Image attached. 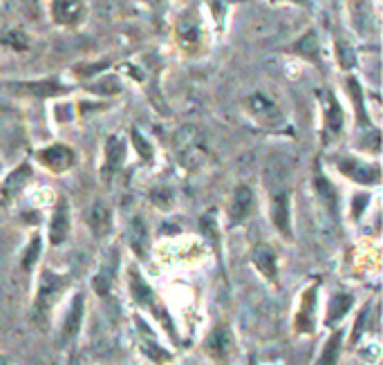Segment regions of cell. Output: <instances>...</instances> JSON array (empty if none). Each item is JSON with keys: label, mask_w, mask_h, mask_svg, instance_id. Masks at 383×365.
<instances>
[{"label": "cell", "mask_w": 383, "mask_h": 365, "mask_svg": "<svg viewBox=\"0 0 383 365\" xmlns=\"http://www.w3.org/2000/svg\"><path fill=\"white\" fill-rule=\"evenodd\" d=\"M128 292H130V299L135 301L141 310H146L152 319L159 323V328L168 334V339L173 341L175 345H179V332H177V325L173 321V316L168 314L164 301L159 299L155 287H152L143 274L139 271L137 267H130L128 269Z\"/></svg>", "instance_id": "cell-1"}, {"label": "cell", "mask_w": 383, "mask_h": 365, "mask_svg": "<svg viewBox=\"0 0 383 365\" xmlns=\"http://www.w3.org/2000/svg\"><path fill=\"white\" fill-rule=\"evenodd\" d=\"M242 108L256 128L271 132V134H292L287 112L283 110V105L276 101V97H271L269 92L256 90L251 94H247V97L242 99Z\"/></svg>", "instance_id": "cell-2"}, {"label": "cell", "mask_w": 383, "mask_h": 365, "mask_svg": "<svg viewBox=\"0 0 383 365\" xmlns=\"http://www.w3.org/2000/svg\"><path fill=\"white\" fill-rule=\"evenodd\" d=\"M3 88L16 99H30V101H50V99H65L79 85L63 81L59 74L38 76V79H16L5 81Z\"/></svg>", "instance_id": "cell-3"}, {"label": "cell", "mask_w": 383, "mask_h": 365, "mask_svg": "<svg viewBox=\"0 0 383 365\" xmlns=\"http://www.w3.org/2000/svg\"><path fill=\"white\" fill-rule=\"evenodd\" d=\"M173 38H175L177 50L184 56H188V59H199V56L206 54L208 32H206L204 18L199 14L197 7H188L177 16Z\"/></svg>", "instance_id": "cell-4"}, {"label": "cell", "mask_w": 383, "mask_h": 365, "mask_svg": "<svg viewBox=\"0 0 383 365\" xmlns=\"http://www.w3.org/2000/svg\"><path fill=\"white\" fill-rule=\"evenodd\" d=\"M316 99H319V108H321V130H319V141L321 148L328 150L337 143L343 132H346V108L339 99V94L332 88H323L316 92Z\"/></svg>", "instance_id": "cell-5"}, {"label": "cell", "mask_w": 383, "mask_h": 365, "mask_svg": "<svg viewBox=\"0 0 383 365\" xmlns=\"http://www.w3.org/2000/svg\"><path fill=\"white\" fill-rule=\"evenodd\" d=\"M70 278L65 274H56L52 269H43L41 276H38V285H36V294L32 301V321L36 325H45L50 314L54 310V305L59 303V299L63 296V292L68 290Z\"/></svg>", "instance_id": "cell-6"}, {"label": "cell", "mask_w": 383, "mask_h": 365, "mask_svg": "<svg viewBox=\"0 0 383 365\" xmlns=\"http://www.w3.org/2000/svg\"><path fill=\"white\" fill-rule=\"evenodd\" d=\"M292 202H294L292 186L287 184L283 177H276L274 181L267 179V213H269L271 226L287 240V242L294 240Z\"/></svg>", "instance_id": "cell-7"}, {"label": "cell", "mask_w": 383, "mask_h": 365, "mask_svg": "<svg viewBox=\"0 0 383 365\" xmlns=\"http://www.w3.org/2000/svg\"><path fill=\"white\" fill-rule=\"evenodd\" d=\"M330 161L341 177L350 179L361 188H377L381 184V164L377 159L370 161L352 152H339V155H330Z\"/></svg>", "instance_id": "cell-8"}, {"label": "cell", "mask_w": 383, "mask_h": 365, "mask_svg": "<svg viewBox=\"0 0 383 365\" xmlns=\"http://www.w3.org/2000/svg\"><path fill=\"white\" fill-rule=\"evenodd\" d=\"M130 146L128 139L119 132H112L103 141L101 164H99V179L103 186H110L114 179L121 175V170L128 164Z\"/></svg>", "instance_id": "cell-9"}, {"label": "cell", "mask_w": 383, "mask_h": 365, "mask_svg": "<svg viewBox=\"0 0 383 365\" xmlns=\"http://www.w3.org/2000/svg\"><path fill=\"white\" fill-rule=\"evenodd\" d=\"M175 155L184 170H202L208 164V148L195 128H179L175 134Z\"/></svg>", "instance_id": "cell-10"}, {"label": "cell", "mask_w": 383, "mask_h": 365, "mask_svg": "<svg viewBox=\"0 0 383 365\" xmlns=\"http://www.w3.org/2000/svg\"><path fill=\"white\" fill-rule=\"evenodd\" d=\"M34 161L50 175H68L79 166V152L65 141H52L34 150Z\"/></svg>", "instance_id": "cell-11"}, {"label": "cell", "mask_w": 383, "mask_h": 365, "mask_svg": "<svg viewBox=\"0 0 383 365\" xmlns=\"http://www.w3.org/2000/svg\"><path fill=\"white\" fill-rule=\"evenodd\" d=\"M312 190H314V199L319 202V206L325 211V215H328L332 222H337L339 208H341L339 190H337V186H334L332 177L325 172L321 157H316L314 166H312Z\"/></svg>", "instance_id": "cell-12"}, {"label": "cell", "mask_w": 383, "mask_h": 365, "mask_svg": "<svg viewBox=\"0 0 383 365\" xmlns=\"http://www.w3.org/2000/svg\"><path fill=\"white\" fill-rule=\"evenodd\" d=\"M34 181V164L32 159H21L0 177V208L14 204L21 197L27 186Z\"/></svg>", "instance_id": "cell-13"}, {"label": "cell", "mask_w": 383, "mask_h": 365, "mask_svg": "<svg viewBox=\"0 0 383 365\" xmlns=\"http://www.w3.org/2000/svg\"><path fill=\"white\" fill-rule=\"evenodd\" d=\"M72 235V206L68 195H59L50 211V224H47V242L52 247H63Z\"/></svg>", "instance_id": "cell-14"}, {"label": "cell", "mask_w": 383, "mask_h": 365, "mask_svg": "<svg viewBox=\"0 0 383 365\" xmlns=\"http://www.w3.org/2000/svg\"><path fill=\"white\" fill-rule=\"evenodd\" d=\"M50 21L63 30H76L88 18V0H50Z\"/></svg>", "instance_id": "cell-15"}, {"label": "cell", "mask_w": 383, "mask_h": 365, "mask_svg": "<svg viewBox=\"0 0 383 365\" xmlns=\"http://www.w3.org/2000/svg\"><path fill=\"white\" fill-rule=\"evenodd\" d=\"M256 208V190L251 184L240 181L235 184L231 190V197H229V206H226V226L233 229L238 224L247 222V217L253 213Z\"/></svg>", "instance_id": "cell-16"}, {"label": "cell", "mask_w": 383, "mask_h": 365, "mask_svg": "<svg viewBox=\"0 0 383 365\" xmlns=\"http://www.w3.org/2000/svg\"><path fill=\"white\" fill-rule=\"evenodd\" d=\"M285 54L296 56V59H303L312 63L314 67L323 70V41H321V34L316 27H308L292 45L285 47Z\"/></svg>", "instance_id": "cell-17"}, {"label": "cell", "mask_w": 383, "mask_h": 365, "mask_svg": "<svg viewBox=\"0 0 383 365\" xmlns=\"http://www.w3.org/2000/svg\"><path fill=\"white\" fill-rule=\"evenodd\" d=\"M343 88L348 92V99L352 101V110H354V126L357 130H370L375 128L370 117V110H368V94L363 83L359 81V76L348 74L346 81H343Z\"/></svg>", "instance_id": "cell-18"}, {"label": "cell", "mask_w": 383, "mask_h": 365, "mask_svg": "<svg viewBox=\"0 0 383 365\" xmlns=\"http://www.w3.org/2000/svg\"><path fill=\"white\" fill-rule=\"evenodd\" d=\"M319 287L321 281H316L314 285L305 287V292L301 294L299 310L294 314V328L299 334H314L316 330V305H319Z\"/></svg>", "instance_id": "cell-19"}, {"label": "cell", "mask_w": 383, "mask_h": 365, "mask_svg": "<svg viewBox=\"0 0 383 365\" xmlns=\"http://www.w3.org/2000/svg\"><path fill=\"white\" fill-rule=\"evenodd\" d=\"M119 260H121L119 247H110L103 256L99 271L92 278V290L97 296H101V299H105V296L112 292V285L117 281V271H119Z\"/></svg>", "instance_id": "cell-20"}, {"label": "cell", "mask_w": 383, "mask_h": 365, "mask_svg": "<svg viewBox=\"0 0 383 365\" xmlns=\"http://www.w3.org/2000/svg\"><path fill=\"white\" fill-rule=\"evenodd\" d=\"M251 265L258 274H260L267 283L271 285H278L280 283V267H278V251L267 244V242H260L253 247L251 251Z\"/></svg>", "instance_id": "cell-21"}, {"label": "cell", "mask_w": 383, "mask_h": 365, "mask_svg": "<svg viewBox=\"0 0 383 365\" xmlns=\"http://www.w3.org/2000/svg\"><path fill=\"white\" fill-rule=\"evenodd\" d=\"M348 16H350V27L352 32L368 38L372 32H375V5L372 0H348Z\"/></svg>", "instance_id": "cell-22"}, {"label": "cell", "mask_w": 383, "mask_h": 365, "mask_svg": "<svg viewBox=\"0 0 383 365\" xmlns=\"http://www.w3.org/2000/svg\"><path fill=\"white\" fill-rule=\"evenodd\" d=\"M204 350L215 363H226L233 352V332L226 323L215 325L204 341Z\"/></svg>", "instance_id": "cell-23"}, {"label": "cell", "mask_w": 383, "mask_h": 365, "mask_svg": "<svg viewBox=\"0 0 383 365\" xmlns=\"http://www.w3.org/2000/svg\"><path fill=\"white\" fill-rule=\"evenodd\" d=\"M85 92H90L92 97L97 99H112V97H119L123 92V83H121V76L119 74H112L110 70L103 72L99 76H94L92 81L79 85Z\"/></svg>", "instance_id": "cell-24"}, {"label": "cell", "mask_w": 383, "mask_h": 365, "mask_svg": "<svg viewBox=\"0 0 383 365\" xmlns=\"http://www.w3.org/2000/svg\"><path fill=\"white\" fill-rule=\"evenodd\" d=\"M83 316H85V296L74 294V299L70 301V307L65 310V316H63V325H61V339L63 341H72L79 336L81 325H83Z\"/></svg>", "instance_id": "cell-25"}, {"label": "cell", "mask_w": 383, "mask_h": 365, "mask_svg": "<svg viewBox=\"0 0 383 365\" xmlns=\"http://www.w3.org/2000/svg\"><path fill=\"white\" fill-rule=\"evenodd\" d=\"M85 222H88L90 231L94 238H105L112 231V211L103 199H97L85 213Z\"/></svg>", "instance_id": "cell-26"}, {"label": "cell", "mask_w": 383, "mask_h": 365, "mask_svg": "<svg viewBox=\"0 0 383 365\" xmlns=\"http://www.w3.org/2000/svg\"><path fill=\"white\" fill-rule=\"evenodd\" d=\"M126 238H128V244L132 249V253H135L139 260H143V258L148 256V247H150V231H148L146 220H143L141 215L130 217Z\"/></svg>", "instance_id": "cell-27"}, {"label": "cell", "mask_w": 383, "mask_h": 365, "mask_svg": "<svg viewBox=\"0 0 383 365\" xmlns=\"http://www.w3.org/2000/svg\"><path fill=\"white\" fill-rule=\"evenodd\" d=\"M332 56H334V63H337V67L343 74L354 72V67H357V50H354V45L341 32H334Z\"/></svg>", "instance_id": "cell-28"}, {"label": "cell", "mask_w": 383, "mask_h": 365, "mask_svg": "<svg viewBox=\"0 0 383 365\" xmlns=\"http://www.w3.org/2000/svg\"><path fill=\"white\" fill-rule=\"evenodd\" d=\"M128 146H132V152L137 155L139 164L143 166H155L157 161V150H155V143L150 141V137H146L137 126H130L128 128Z\"/></svg>", "instance_id": "cell-29"}, {"label": "cell", "mask_w": 383, "mask_h": 365, "mask_svg": "<svg viewBox=\"0 0 383 365\" xmlns=\"http://www.w3.org/2000/svg\"><path fill=\"white\" fill-rule=\"evenodd\" d=\"M352 307H354V294L337 292L328 301V310H325V319H323L325 325H328V328H337V325L350 314Z\"/></svg>", "instance_id": "cell-30"}, {"label": "cell", "mask_w": 383, "mask_h": 365, "mask_svg": "<svg viewBox=\"0 0 383 365\" xmlns=\"http://www.w3.org/2000/svg\"><path fill=\"white\" fill-rule=\"evenodd\" d=\"M199 231H202L206 242L213 247V253L217 256V260H222V238H220L217 208H208L206 213L199 217Z\"/></svg>", "instance_id": "cell-31"}, {"label": "cell", "mask_w": 383, "mask_h": 365, "mask_svg": "<svg viewBox=\"0 0 383 365\" xmlns=\"http://www.w3.org/2000/svg\"><path fill=\"white\" fill-rule=\"evenodd\" d=\"M137 323H139V343H141L143 357L150 359V363H155V365H164L168 361H173V354H170L166 348H161V345L152 339L146 330V325H143L141 321H137Z\"/></svg>", "instance_id": "cell-32"}, {"label": "cell", "mask_w": 383, "mask_h": 365, "mask_svg": "<svg viewBox=\"0 0 383 365\" xmlns=\"http://www.w3.org/2000/svg\"><path fill=\"white\" fill-rule=\"evenodd\" d=\"M343 336H346V330H334L328 341L323 343V350L319 354V361L316 365H337L343 352Z\"/></svg>", "instance_id": "cell-33"}, {"label": "cell", "mask_w": 383, "mask_h": 365, "mask_svg": "<svg viewBox=\"0 0 383 365\" xmlns=\"http://www.w3.org/2000/svg\"><path fill=\"white\" fill-rule=\"evenodd\" d=\"M41 256H43V235L34 231L32 238H30V242L25 244L23 249V256H21V269L25 274H30L34 271V267L38 265V260H41Z\"/></svg>", "instance_id": "cell-34"}, {"label": "cell", "mask_w": 383, "mask_h": 365, "mask_svg": "<svg viewBox=\"0 0 383 365\" xmlns=\"http://www.w3.org/2000/svg\"><path fill=\"white\" fill-rule=\"evenodd\" d=\"M0 45L7 47L9 52H16V54H23L32 47V41H30V34L18 30V27H12V30H7L0 34Z\"/></svg>", "instance_id": "cell-35"}, {"label": "cell", "mask_w": 383, "mask_h": 365, "mask_svg": "<svg viewBox=\"0 0 383 365\" xmlns=\"http://www.w3.org/2000/svg\"><path fill=\"white\" fill-rule=\"evenodd\" d=\"M370 199H372V195L368 193L366 188L357 190V193L352 195V202H350V215H352V220H361V215L366 213L368 206H370Z\"/></svg>", "instance_id": "cell-36"}, {"label": "cell", "mask_w": 383, "mask_h": 365, "mask_svg": "<svg viewBox=\"0 0 383 365\" xmlns=\"http://www.w3.org/2000/svg\"><path fill=\"white\" fill-rule=\"evenodd\" d=\"M150 202L155 204L157 208H170L173 206V202H175V195H173V190H170L168 186H155L150 190Z\"/></svg>", "instance_id": "cell-37"}, {"label": "cell", "mask_w": 383, "mask_h": 365, "mask_svg": "<svg viewBox=\"0 0 383 365\" xmlns=\"http://www.w3.org/2000/svg\"><path fill=\"white\" fill-rule=\"evenodd\" d=\"M54 119L56 123H70V121H76V108L72 101H56L54 103Z\"/></svg>", "instance_id": "cell-38"}, {"label": "cell", "mask_w": 383, "mask_h": 365, "mask_svg": "<svg viewBox=\"0 0 383 365\" xmlns=\"http://www.w3.org/2000/svg\"><path fill=\"white\" fill-rule=\"evenodd\" d=\"M370 316H372V310L370 307H366L359 316H357V321H354V330H352V345H357L359 343V339L363 334H366V330H368V325H370Z\"/></svg>", "instance_id": "cell-39"}, {"label": "cell", "mask_w": 383, "mask_h": 365, "mask_svg": "<svg viewBox=\"0 0 383 365\" xmlns=\"http://www.w3.org/2000/svg\"><path fill=\"white\" fill-rule=\"evenodd\" d=\"M269 3H276V5H299V7H310V0H269Z\"/></svg>", "instance_id": "cell-40"}, {"label": "cell", "mask_w": 383, "mask_h": 365, "mask_svg": "<svg viewBox=\"0 0 383 365\" xmlns=\"http://www.w3.org/2000/svg\"><path fill=\"white\" fill-rule=\"evenodd\" d=\"M0 365H12V361H9L5 354H0Z\"/></svg>", "instance_id": "cell-41"}, {"label": "cell", "mask_w": 383, "mask_h": 365, "mask_svg": "<svg viewBox=\"0 0 383 365\" xmlns=\"http://www.w3.org/2000/svg\"><path fill=\"white\" fill-rule=\"evenodd\" d=\"M247 365H258V363H256V357H253V354H249V363H247Z\"/></svg>", "instance_id": "cell-42"}, {"label": "cell", "mask_w": 383, "mask_h": 365, "mask_svg": "<svg viewBox=\"0 0 383 365\" xmlns=\"http://www.w3.org/2000/svg\"><path fill=\"white\" fill-rule=\"evenodd\" d=\"M3 110H5V108H3V105H0V112H3Z\"/></svg>", "instance_id": "cell-43"}]
</instances>
